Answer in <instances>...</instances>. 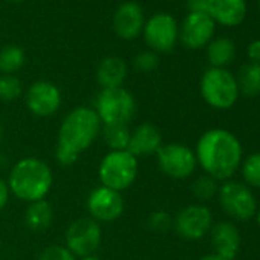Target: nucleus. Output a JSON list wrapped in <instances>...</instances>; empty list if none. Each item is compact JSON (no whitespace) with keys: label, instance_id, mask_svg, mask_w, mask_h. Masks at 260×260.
Segmentation results:
<instances>
[{"label":"nucleus","instance_id":"nucleus-1","mask_svg":"<svg viewBox=\"0 0 260 260\" xmlns=\"http://www.w3.org/2000/svg\"><path fill=\"white\" fill-rule=\"evenodd\" d=\"M196 161L205 175L219 181H228L240 169L243 150L239 138L225 128H210L196 143Z\"/></svg>","mask_w":260,"mask_h":260},{"label":"nucleus","instance_id":"nucleus-2","mask_svg":"<svg viewBox=\"0 0 260 260\" xmlns=\"http://www.w3.org/2000/svg\"><path fill=\"white\" fill-rule=\"evenodd\" d=\"M103 124L92 107L78 106L68 112L63 118L55 146V158L58 164L74 166L81 153H84L101 135Z\"/></svg>","mask_w":260,"mask_h":260},{"label":"nucleus","instance_id":"nucleus-3","mask_svg":"<svg viewBox=\"0 0 260 260\" xmlns=\"http://www.w3.org/2000/svg\"><path fill=\"white\" fill-rule=\"evenodd\" d=\"M8 185L11 194L23 202H36L46 199L52 188L54 176L49 164L36 156L19 159L8 175Z\"/></svg>","mask_w":260,"mask_h":260},{"label":"nucleus","instance_id":"nucleus-4","mask_svg":"<svg viewBox=\"0 0 260 260\" xmlns=\"http://www.w3.org/2000/svg\"><path fill=\"white\" fill-rule=\"evenodd\" d=\"M92 109L103 125H128L135 118L137 101L125 87L101 89Z\"/></svg>","mask_w":260,"mask_h":260},{"label":"nucleus","instance_id":"nucleus-5","mask_svg":"<svg viewBox=\"0 0 260 260\" xmlns=\"http://www.w3.org/2000/svg\"><path fill=\"white\" fill-rule=\"evenodd\" d=\"M138 170V158L128 150L107 152L98 166V179L103 187L121 193L134 185Z\"/></svg>","mask_w":260,"mask_h":260},{"label":"nucleus","instance_id":"nucleus-6","mask_svg":"<svg viewBox=\"0 0 260 260\" xmlns=\"http://www.w3.org/2000/svg\"><path fill=\"white\" fill-rule=\"evenodd\" d=\"M201 95L204 101L217 110L233 107L239 100L236 77L225 68H210L201 78Z\"/></svg>","mask_w":260,"mask_h":260},{"label":"nucleus","instance_id":"nucleus-7","mask_svg":"<svg viewBox=\"0 0 260 260\" xmlns=\"http://www.w3.org/2000/svg\"><path fill=\"white\" fill-rule=\"evenodd\" d=\"M217 199L223 213L234 220L246 222L255 216V196L252 190L240 181H223V184L219 185Z\"/></svg>","mask_w":260,"mask_h":260},{"label":"nucleus","instance_id":"nucleus-8","mask_svg":"<svg viewBox=\"0 0 260 260\" xmlns=\"http://www.w3.org/2000/svg\"><path fill=\"white\" fill-rule=\"evenodd\" d=\"M156 162L159 170L172 179H187L198 167L194 150L181 143L162 144L156 153Z\"/></svg>","mask_w":260,"mask_h":260},{"label":"nucleus","instance_id":"nucleus-9","mask_svg":"<svg viewBox=\"0 0 260 260\" xmlns=\"http://www.w3.org/2000/svg\"><path fill=\"white\" fill-rule=\"evenodd\" d=\"M64 246L77 257L93 255L103 240V230L98 222L87 217L74 220L66 230Z\"/></svg>","mask_w":260,"mask_h":260},{"label":"nucleus","instance_id":"nucleus-10","mask_svg":"<svg viewBox=\"0 0 260 260\" xmlns=\"http://www.w3.org/2000/svg\"><path fill=\"white\" fill-rule=\"evenodd\" d=\"M141 36L144 37V42L150 51L156 54L169 52L175 48L179 39V28L173 16L167 13H158L146 20Z\"/></svg>","mask_w":260,"mask_h":260},{"label":"nucleus","instance_id":"nucleus-11","mask_svg":"<svg viewBox=\"0 0 260 260\" xmlns=\"http://www.w3.org/2000/svg\"><path fill=\"white\" fill-rule=\"evenodd\" d=\"M213 214L204 204H190L184 207L173 219V228L185 240H199L210 234Z\"/></svg>","mask_w":260,"mask_h":260},{"label":"nucleus","instance_id":"nucleus-12","mask_svg":"<svg viewBox=\"0 0 260 260\" xmlns=\"http://www.w3.org/2000/svg\"><path fill=\"white\" fill-rule=\"evenodd\" d=\"M124 198L119 191H115L112 188L98 185L93 188L86 201V208L89 213V217L95 222L101 223H110L121 217L124 213Z\"/></svg>","mask_w":260,"mask_h":260},{"label":"nucleus","instance_id":"nucleus-13","mask_svg":"<svg viewBox=\"0 0 260 260\" xmlns=\"http://www.w3.org/2000/svg\"><path fill=\"white\" fill-rule=\"evenodd\" d=\"M61 106L60 89L46 80L32 83L26 90V107L34 116L48 118L58 112Z\"/></svg>","mask_w":260,"mask_h":260},{"label":"nucleus","instance_id":"nucleus-14","mask_svg":"<svg viewBox=\"0 0 260 260\" xmlns=\"http://www.w3.org/2000/svg\"><path fill=\"white\" fill-rule=\"evenodd\" d=\"M214 34V20L208 14H188L179 29V40L188 49H201Z\"/></svg>","mask_w":260,"mask_h":260},{"label":"nucleus","instance_id":"nucleus-15","mask_svg":"<svg viewBox=\"0 0 260 260\" xmlns=\"http://www.w3.org/2000/svg\"><path fill=\"white\" fill-rule=\"evenodd\" d=\"M144 13L141 7L135 2H124L121 4L112 20V26L115 34L122 40H134L143 34L144 29Z\"/></svg>","mask_w":260,"mask_h":260},{"label":"nucleus","instance_id":"nucleus-16","mask_svg":"<svg viewBox=\"0 0 260 260\" xmlns=\"http://www.w3.org/2000/svg\"><path fill=\"white\" fill-rule=\"evenodd\" d=\"M211 245L216 255L223 260H234L240 251V233L239 228L228 220H220L213 223L210 230Z\"/></svg>","mask_w":260,"mask_h":260},{"label":"nucleus","instance_id":"nucleus-17","mask_svg":"<svg viewBox=\"0 0 260 260\" xmlns=\"http://www.w3.org/2000/svg\"><path fill=\"white\" fill-rule=\"evenodd\" d=\"M162 147V134L153 122H141L130 132L128 152L134 156L156 155Z\"/></svg>","mask_w":260,"mask_h":260},{"label":"nucleus","instance_id":"nucleus-18","mask_svg":"<svg viewBox=\"0 0 260 260\" xmlns=\"http://www.w3.org/2000/svg\"><path fill=\"white\" fill-rule=\"evenodd\" d=\"M208 16L223 26H237L246 16V2L245 0H208Z\"/></svg>","mask_w":260,"mask_h":260},{"label":"nucleus","instance_id":"nucleus-19","mask_svg":"<svg viewBox=\"0 0 260 260\" xmlns=\"http://www.w3.org/2000/svg\"><path fill=\"white\" fill-rule=\"evenodd\" d=\"M128 74L127 63L119 57H106L96 68V83L101 89L122 87Z\"/></svg>","mask_w":260,"mask_h":260},{"label":"nucleus","instance_id":"nucleus-20","mask_svg":"<svg viewBox=\"0 0 260 260\" xmlns=\"http://www.w3.org/2000/svg\"><path fill=\"white\" fill-rule=\"evenodd\" d=\"M54 220V210L52 205L46 201H36L29 202L25 210V223L32 231H45L51 226Z\"/></svg>","mask_w":260,"mask_h":260},{"label":"nucleus","instance_id":"nucleus-21","mask_svg":"<svg viewBox=\"0 0 260 260\" xmlns=\"http://www.w3.org/2000/svg\"><path fill=\"white\" fill-rule=\"evenodd\" d=\"M207 57L211 68H225L236 57V46L231 39L220 37L211 40L207 48Z\"/></svg>","mask_w":260,"mask_h":260},{"label":"nucleus","instance_id":"nucleus-22","mask_svg":"<svg viewBox=\"0 0 260 260\" xmlns=\"http://www.w3.org/2000/svg\"><path fill=\"white\" fill-rule=\"evenodd\" d=\"M239 92L245 96H258L260 95V64L258 63H245L236 75Z\"/></svg>","mask_w":260,"mask_h":260},{"label":"nucleus","instance_id":"nucleus-23","mask_svg":"<svg viewBox=\"0 0 260 260\" xmlns=\"http://www.w3.org/2000/svg\"><path fill=\"white\" fill-rule=\"evenodd\" d=\"M128 125H103L101 137L104 144L109 147V152H121L128 149L130 143Z\"/></svg>","mask_w":260,"mask_h":260},{"label":"nucleus","instance_id":"nucleus-24","mask_svg":"<svg viewBox=\"0 0 260 260\" xmlns=\"http://www.w3.org/2000/svg\"><path fill=\"white\" fill-rule=\"evenodd\" d=\"M26 63L25 51L19 46L10 45L0 49V74L16 75Z\"/></svg>","mask_w":260,"mask_h":260},{"label":"nucleus","instance_id":"nucleus-25","mask_svg":"<svg viewBox=\"0 0 260 260\" xmlns=\"http://www.w3.org/2000/svg\"><path fill=\"white\" fill-rule=\"evenodd\" d=\"M240 169H242L243 184L248 185L251 190L252 188L260 190V152L248 155L242 161Z\"/></svg>","mask_w":260,"mask_h":260},{"label":"nucleus","instance_id":"nucleus-26","mask_svg":"<svg viewBox=\"0 0 260 260\" xmlns=\"http://www.w3.org/2000/svg\"><path fill=\"white\" fill-rule=\"evenodd\" d=\"M191 191L198 201L208 202L214 196H217L219 185H217V181L214 178H211L208 175H202V176L194 179V182L191 185Z\"/></svg>","mask_w":260,"mask_h":260},{"label":"nucleus","instance_id":"nucleus-27","mask_svg":"<svg viewBox=\"0 0 260 260\" xmlns=\"http://www.w3.org/2000/svg\"><path fill=\"white\" fill-rule=\"evenodd\" d=\"M23 93L22 81L16 75H0V100L11 103Z\"/></svg>","mask_w":260,"mask_h":260},{"label":"nucleus","instance_id":"nucleus-28","mask_svg":"<svg viewBox=\"0 0 260 260\" xmlns=\"http://www.w3.org/2000/svg\"><path fill=\"white\" fill-rule=\"evenodd\" d=\"M159 66V55L150 49L141 51L134 57V68L140 72H153Z\"/></svg>","mask_w":260,"mask_h":260},{"label":"nucleus","instance_id":"nucleus-29","mask_svg":"<svg viewBox=\"0 0 260 260\" xmlns=\"http://www.w3.org/2000/svg\"><path fill=\"white\" fill-rule=\"evenodd\" d=\"M147 225L155 233H167L170 228H173V219L172 216L164 210H156L150 213L147 219Z\"/></svg>","mask_w":260,"mask_h":260},{"label":"nucleus","instance_id":"nucleus-30","mask_svg":"<svg viewBox=\"0 0 260 260\" xmlns=\"http://www.w3.org/2000/svg\"><path fill=\"white\" fill-rule=\"evenodd\" d=\"M39 260H77V257L64 245H51L42 251Z\"/></svg>","mask_w":260,"mask_h":260},{"label":"nucleus","instance_id":"nucleus-31","mask_svg":"<svg viewBox=\"0 0 260 260\" xmlns=\"http://www.w3.org/2000/svg\"><path fill=\"white\" fill-rule=\"evenodd\" d=\"M190 14H208V0H187Z\"/></svg>","mask_w":260,"mask_h":260},{"label":"nucleus","instance_id":"nucleus-32","mask_svg":"<svg viewBox=\"0 0 260 260\" xmlns=\"http://www.w3.org/2000/svg\"><path fill=\"white\" fill-rule=\"evenodd\" d=\"M10 198H11V190H10L8 181L0 176V211L8 205Z\"/></svg>","mask_w":260,"mask_h":260},{"label":"nucleus","instance_id":"nucleus-33","mask_svg":"<svg viewBox=\"0 0 260 260\" xmlns=\"http://www.w3.org/2000/svg\"><path fill=\"white\" fill-rule=\"evenodd\" d=\"M246 54H248V58H249L252 63H258V64H260V40L251 42V43L248 45Z\"/></svg>","mask_w":260,"mask_h":260},{"label":"nucleus","instance_id":"nucleus-34","mask_svg":"<svg viewBox=\"0 0 260 260\" xmlns=\"http://www.w3.org/2000/svg\"><path fill=\"white\" fill-rule=\"evenodd\" d=\"M10 169V159L5 153H0V176Z\"/></svg>","mask_w":260,"mask_h":260},{"label":"nucleus","instance_id":"nucleus-35","mask_svg":"<svg viewBox=\"0 0 260 260\" xmlns=\"http://www.w3.org/2000/svg\"><path fill=\"white\" fill-rule=\"evenodd\" d=\"M199 260H223V258H220V257L216 255V254H207V255H204V257L199 258Z\"/></svg>","mask_w":260,"mask_h":260},{"label":"nucleus","instance_id":"nucleus-36","mask_svg":"<svg viewBox=\"0 0 260 260\" xmlns=\"http://www.w3.org/2000/svg\"><path fill=\"white\" fill-rule=\"evenodd\" d=\"M77 260H100L95 254L93 255H86V257H80V258H77Z\"/></svg>","mask_w":260,"mask_h":260},{"label":"nucleus","instance_id":"nucleus-37","mask_svg":"<svg viewBox=\"0 0 260 260\" xmlns=\"http://www.w3.org/2000/svg\"><path fill=\"white\" fill-rule=\"evenodd\" d=\"M2 143H4V124L0 121V146H2Z\"/></svg>","mask_w":260,"mask_h":260},{"label":"nucleus","instance_id":"nucleus-38","mask_svg":"<svg viewBox=\"0 0 260 260\" xmlns=\"http://www.w3.org/2000/svg\"><path fill=\"white\" fill-rule=\"evenodd\" d=\"M255 220H257V225L260 226V208H257L255 211Z\"/></svg>","mask_w":260,"mask_h":260},{"label":"nucleus","instance_id":"nucleus-39","mask_svg":"<svg viewBox=\"0 0 260 260\" xmlns=\"http://www.w3.org/2000/svg\"><path fill=\"white\" fill-rule=\"evenodd\" d=\"M8 2H13V4H19V2H23V0H8Z\"/></svg>","mask_w":260,"mask_h":260},{"label":"nucleus","instance_id":"nucleus-40","mask_svg":"<svg viewBox=\"0 0 260 260\" xmlns=\"http://www.w3.org/2000/svg\"><path fill=\"white\" fill-rule=\"evenodd\" d=\"M258 8H260V0H258Z\"/></svg>","mask_w":260,"mask_h":260}]
</instances>
